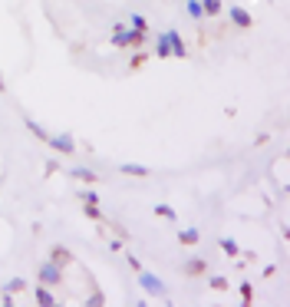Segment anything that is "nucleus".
Returning <instances> with one entry per match:
<instances>
[{
    "label": "nucleus",
    "mask_w": 290,
    "mask_h": 307,
    "mask_svg": "<svg viewBox=\"0 0 290 307\" xmlns=\"http://www.w3.org/2000/svg\"><path fill=\"white\" fill-rule=\"evenodd\" d=\"M36 281H40V284H46V287H56L59 281H63V271H59V264H56V261L43 264V268L36 271Z\"/></svg>",
    "instance_id": "obj_1"
},
{
    "label": "nucleus",
    "mask_w": 290,
    "mask_h": 307,
    "mask_svg": "<svg viewBox=\"0 0 290 307\" xmlns=\"http://www.w3.org/2000/svg\"><path fill=\"white\" fill-rule=\"evenodd\" d=\"M135 274H139V284L145 287V291H148V294H158V297H165V284H162V281H158V277H152L148 274V271H135Z\"/></svg>",
    "instance_id": "obj_2"
},
{
    "label": "nucleus",
    "mask_w": 290,
    "mask_h": 307,
    "mask_svg": "<svg viewBox=\"0 0 290 307\" xmlns=\"http://www.w3.org/2000/svg\"><path fill=\"white\" fill-rule=\"evenodd\" d=\"M165 36H168V46H172V56H175V60H188V46L181 43V33L165 30Z\"/></svg>",
    "instance_id": "obj_3"
},
{
    "label": "nucleus",
    "mask_w": 290,
    "mask_h": 307,
    "mask_svg": "<svg viewBox=\"0 0 290 307\" xmlns=\"http://www.w3.org/2000/svg\"><path fill=\"white\" fill-rule=\"evenodd\" d=\"M46 142L53 145L59 155H73V152H76V142H73V136H50Z\"/></svg>",
    "instance_id": "obj_4"
},
{
    "label": "nucleus",
    "mask_w": 290,
    "mask_h": 307,
    "mask_svg": "<svg viewBox=\"0 0 290 307\" xmlns=\"http://www.w3.org/2000/svg\"><path fill=\"white\" fill-rule=\"evenodd\" d=\"M228 17H231V23H234V27H241V30L254 27V17H251L244 7H231V10H228Z\"/></svg>",
    "instance_id": "obj_5"
},
{
    "label": "nucleus",
    "mask_w": 290,
    "mask_h": 307,
    "mask_svg": "<svg viewBox=\"0 0 290 307\" xmlns=\"http://www.w3.org/2000/svg\"><path fill=\"white\" fill-rule=\"evenodd\" d=\"M36 304H43V307H56V294H53V287H46V284H36Z\"/></svg>",
    "instance_id": "obj_6"
},
{
    "label": "nucleus",
    "mask_w": 290,
    "mask_h": 307,
    "mask_svg": "<svg viewBox=\"0 0 290 307\" xmlns=\"http://www.w3.org/2000/svg\"><path fill=\"white\" fill-rule=\"evenodd\" d=\"M122 36H125V46H132V50H139V46L148 40V33H139V30H132V27H125Z\"/></svg>",
    "instance_id": "obj_7"
},
{
    "label": "nucleus",
    "mask_w": 290,
    "mask_h": 307,
    "mask_svg": "<svg viewBox=\"0 0 290 307\" xmlns=\"http://www.w3.org/2000/svg\"><path fill=\"white\" fill-rule=\"evenodd\" d=\"M23 122H27V129L33 132V136L40 139V142H46V139H50V132H46V129H43V126H40L36 119H30V116H23Z\"/></svg>",
    "instance_id": "obj_8"
},
{
    "label": "nucleus",
    "mask_w": 290,
    "mask_h": 307,
    "mask_svg": "<svg viewBox=\"0 0 290 307\" xmlns=\"http://www.w3.org/2000/svg\"><path fill=\"white\" fill-rule=\"evenodd\" d=\"M155 56H162V60H168L172 56V46H168V36L162 33V36H155Z\"/></svg>",
    "instance_id": "obj_9"
},
{
    "label": "nucleus",
    "mask_w": 290,
    "mask_h": 307,
    "mask_svg": "<svg viewBox=\"0 0 290 307\" xmlns=\"http://www.w3.org/2000/svg\"><path fill=\"white\" fill-rule=\"evenodd\" d=\"M73 178H79V182H99V175H96L92 169H83V165L73 169Z\"/></svg>",
    "instance_id": "obj_10"
},
{
    "label": "nucleus",
    "mask_w": 290,
    "mask_h": 307,
    "mask_svg": "<svg viewBox=\"0 0 290 307\" xmlns=\"http://www.w3.org/2000/svg\"><path fill=\"white\" fill-rule=\"evenodd\" d=\"M204 271H208V264L201 261V258H195V261H188V264H185V274H191V277L204 274Z\"/></svg>",
    "instance_id": "obj_11"
},
{
    "label": "nucleus",
    "mask_w": 290,
    "mask_h": 307,
    "mask_svg": "<svg viewBox=\"0 0 290 307\" xmlns=\"http://www.w3.org/2000/svg\"><path fill=\"white\" fill-rule=\"evenodd\" d=\"M201 13L204 17H218L221 13V0H201Z\"/></svg>",
    "instance_id": "obj_12"
},
{
    "label": "nucleus",
    "mask_w": 290,
    "mask_h": 307,
    "mask_svg": "<svg viewBox=\"0 0 290 307\" xmlns=\"http://www.w3.org/2000/svg\"><path fill=\"white\" fill-rule=\"evenodd\" d=\"M155 215H158V218H165V221H175V218H178V211L172 208V205H162V202L155 205Z\"/></svg>",
    "instance_id": "obj_13"
},
{
    "label": "nucleus",
    "mask_w": 290,
    "mask_h": 307,
    "mask_svg": "<svg viewBox=\"0 0 290 307\" xmlns=\"http://www.w3.org/2000/svg\"><path fill=\"white\" fill-rule=\"evenodd\" d=\"M198 228H185V231H178V241L181 244H198Z\"/></svg>",
    "instance_id": "obj_14"
},
{
    "label": "nucleus",
    "mask_w": 290,
    "mask_h": 307,
    "mask_svg": "<svg viewBox=\"0 0 290 307\" xmlns=\"http://www.w3.org/2000/svg\"><path fill=\"white\" fill-rule=\"evenodd\" d=\"M185 10H188L191 20H204V13H201V0H188V3H185Z\"/></svg>",
    "instance_id": "obj_15"
},
{
    "label": "nucleus",
    "mask_w": 290,
    "mask_h": 307,
    "mask_svg": "<svg viewBox=\"0 0 290 307\" xmlns=\"http://www.w3.org/2000/svg\"><path fill=\"white\" fill-rule=\"evenodd\" d=\"M119 172H125V175H148V169H145V165H119Z\"/></svg>",
    "instance_id": "obj_16"
},
{
    "label": "nucleus",
    "mask_w": 290,
    "mask_h": 307,
    "mask_svg": "<svg viewBox=\"0 0 290 307\" xmlns=\"http://www.w3.org/2000/svg\"><path fill=\"white\" fill-rule=\"evenodd\" d=\"M129 27H132V30H139V33H148V23H145V17H142V13H132Z\"/></svg>",
    "instance_id": "obj_17"
},
{
    "label": "nucleus",
    "mask_w": 290,
    "mask_h": 307,
    "mask_svg": "<svg viewBox=\"0 0 290 307\" xmlns=\"http://www.w3.org/2000/svg\"><path fill=\"white\" fill-rule=\"evenodd\" d=\"M221 251L231 254V258H237V254H241V248H237V241H231V238H221Z\"/></svg>",
    "instance_id": "obj_18"
},
{
    "label": "nucleus",
    "mask_w": 290,
    "mask_h": 307,
    "mask_svg": "<svg viewBox=\"0 0 290 307\" xmlns=\"http://www.w3.org/2000/svg\"><path fill=\"white\" fill-rule=\"evenodd\" d=\"M53 261L56 264H69V261H73V254H69L66 248H53Z\"/></svg>",
    "instance_id": "obj_19"
},
{
    "label": "nucleus",
    "mask_w": 290,
    "mask_h": 307,
    "mask_svg": "<svg viewBox=\"0 0 290 307\" xmlns=\"http://www.w3.org/2000/svg\"><path fill=\"white\" fill-rule=\"evenodd\" d=\"M83 215H86V218H92V221H99V218H102V211L96 208V202H86V208H83Z\"/></svg>",
    "instance_id": "obj_20"
},
{
    "label": "nucleus",
    "mask_w": 290,
    "mask_h": 307,
    "mask_svg": "<svg viewBox=\"0 0 290 307\" xmlns=\"http://www.w3.org/2000/svg\"><path fill=\"white\" fill-rule=\"evenodd\" d=\"M3 291H27V281H23V277H13V281L3 284Z\"/></svg>",
    "instance_id": "obj_21"
},
{
    "label": "nucleus",
    "mask_w": 290,
    "mask_h": 307,
    "mask_svg": "<svg viewBox=\"0 0 290 307\" xmlns=\"http://www.w3.org/2000/svg\"><path fill=\"white\" fill-rule=\"evenodd\" d=\"M142 63H145V53H139V50H135V56L129 60V66H132V69H139Z\"/></svg>",
    "instance_id": "obj_22"
},
{
    "label": "nucleus",
    "mask_w": 290,
    "mask_h": 307,
    "mask_svg": "<svg viewBox=\"0 0 290 307\" xmlns=\"http://www.w3.org/2000/svg\"><path fill=\"white\" fill-rule=\"evenodd\" d=\"M211 287H218V291H228V281H224L221 274H214V277H211Z\"/></svg>",
    "instance_id": "obj_23"
},
{
    "label": "nucleus",
    "mask_w": 290,
    "mask_h": 307,
    "mask_svg": "<svg viewBox=\"0 0 290 307\" xmlns=\"http://www.w3.org/2000/svg\"><path fill=\"white\" fill-rule=\"evenodd\" d=\"M125 261H129V268H132V271H142V261H139L135 254H125Z\"/></svg>",
    "instance_id": "obj_24"
},
{
    "label": "nucleus",
    "mask_w": 290,
    "mask_h": 307,
    "mask_svg": "<svg viewBox=\"0 0 290 307\" xmlns=\"http://www.w3.org/2000/svg\"><path fill=\"white\" fill-rule=\"evenodd\" d=\"M79 198H83V202H99V195L89 192V188H86V192H79Z\"/></svg>",
    "instance_id": "obj_25"
},
{
    "label": "nucleus",
    "mask_w": 290,
    "mask_h": 307,
    "mask_svg": "<svg viewBox=\"0 0 290 307\" xmlns=\"http://www.w3.org/2000/svg\"><path fill=\"white\" fill-rule=\"evenodd\" d=\"M241 297H244V301H251V284H247V281L241 284Z\"/></svg>",
    "instance_id": "obj_26"
},
{
    "label": "nucleus",
    "mask_w": 290,
    "mask_h": 307,
    "mask_svg": "<svg viewBox=\"0 0 290 307\" xmlns=\"http://www.w3.org/2000/svg\"><path fill=\"white\" fill-rule=\"evenodd\" d=\"M0 89H3V73H0Z\"/></svg>",
    "instance_id": "obj_27"
}]
</instances>
